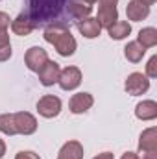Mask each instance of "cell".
<instances>
[{
  "mask_svg": "<svg viewBox=\"0 0 157 159\" xmlns=\"http://www.w3.org/2000/svg\"><path fill=\"white\" fill-rule=\"evenodd\" d=\"M92 104H94V98L91 93H76L69 102V109H70V113L79 115V113H85L87 109H91Z\"/></svg>",
  "mask_w": 157,
  "mask_h": 159,
  "instance_id": "cell-10",
  "label": "cell"
},
{
  "mask_svg": "<svg viewBox=\"0 0 157 159\" xmlns=\"http://www.w3.org/2000/svg\"><path fill=\"white\" fill-rule=\"evenodd\" d=\"M79 2H83V4H89V6H92L96 0H79Z\"/></svg>",
  "mask_w": 157,
  "mask_h": 159,
  "instance_id": "cell-31",
  "label": "cell"
},
{
  "mask_svg": "<svg viewBox=\"0 0 157 159\" xmlns=\"http://www.w3.org/2000/svg\"><path fill=\"white\" fill-rule=\"evenodd\" d=\"M0 131H2L4 135H17L13 113H4V115H0Z\"/></svg>",
  "mask_w": 157,
  "mask_h": 159,
  "instance_id": "cell-21",
  "label": "cell"
},
{
  "mask_svg": "<svg viewBox=\"0 0 157 159\" xmlns=\"http://www.w3.org/2000/svg\"><path fill=\"white\" fill-rule=\"evenodd\" d=\"M67 11H69V17H72L74 20H83V19H87V17L91 15L92 6L83 4V2H79V0H74V2H69Z\"/></svg>",
  "mask_w": 157,
  "mask_h": 159,
  "instance_id": "cell-17",
  "label": "cell"
},
{
  "mask_svg": "<svg viewBox=\"0 0 157 159\" xmlns=\"http://www.w3.org/2000/svg\"><path fill=\"white\" fill-rule=\"evenodd\" d=\"M13 119H15V129H17L19 135H32V133H35L37 119L32 113L19 111V113H13Z\"/></svg>",
  "mask_w": 157,
  "mask_h": 159,
  "instance_id": "cell-6",
  "label": "cell"
},
{
  "mask_svg": "<svg viewBox=\"0 0 157 159\" xmlns=\"http://www.w3.org/2000/svg\"><path fill=\"white\" fill-rule=\"evenodd\" d=\"M107 34L109 37L115 41H120V39H126L129 34H131V24L126 22V20H117L115 24H111L107 28Z\"/></svg>",
  "mask_w": 157,
  "mask_h": 159,
  "instance_id": "cell-18",
  "label": "cell"
},
{
  "mask_svg": "<svg viewBox=\"0 0 157 159\" xmlns=\"http://www.w3.org/2000/svg\"><path fill=\"white\" fill-rule=\"evenodd\" d=\"M57 159H83V146L78 141H69L61 146Z\"/></svg>",
  "mask_w": 157,
  "mask_h": 159,
  "instance_id": "cell-15",
  "label": "cell"
},
{
  "mask_svg": "<svg viewBox=\"0 0 157 159\" xmlns=\"http://www.w3.org/2000/svg\"><path fill=\"white\" fill-rule=\"evenodd\" d=\"M139 159H157V128H148L139 139Z\"/></svg>",
  "mask_w": 157,
  "mask_h": 159,
  "instance_id": "cell-3",
  "label": "cell"
},
{
  "mask_svg": "<svg viewBox=\"0 0 157 159\" xmlns=\"http://www.w3.org/2000/svg\"><path fill=\"white\" fill-rule=\"evenodd\" d=\"M146 76L148 78H155L157 76V56H152L148 65H146Z\"/></svg>",
  "mask_w": 157,
  "mask_h": 159,
  "instance_id": "cell-23",
  "label": "cell"
},
{
  "mask_svg": "<svg viewBox=\"0 0 157 159\" xmlns=\"http://www.w3.org/2000/svg\"><path fill=\"white\" fill-rule=\"evenodd\" d=\"M59 72H61L59 63L48 59V61L44 63V67L41 69L37 74H39V81L44 85V87H52L54 83H57V80H59Z\"/></svg>",
  "mask_w": 157,
  "mask_h": 159,
  "instance_id": "cell-9",
  "label": "cell"
},
{
  "mask_svg": "<svg viewBox=\"0 0 157 159\" xmlns=\"http://www.w3.org/2000/svg\"><path fill=\"white\" fill-rule=\"evenodd\" d=\"M15 159H41L35 152H30V150H24V152H19Z\"/></svg>",
  "mask_w": 157,
  "mask_h": 159,
  "instance_id": "cell-25",
  "label": "cell"
},
{
  "mask_svg": "<svg viewBox=\"0 0 157 159\" xmlns=\"http://www.w3.org/2000/svg\"><path fill=\"white\" fill-rule=\"evenodd\" d=\"M46 61H48V54H46V50L41 48V46H32V48L26 52V56H24V63H26V67H28L32 72H39L41 69L44 67Z\"/></svg>",
  "mask_w": 157,
  "mask_h": 159,
  "instance_id": "cell-7",
  "label": "cell"
},
{
  "mask_svg": "<svg viewBox=\"0 0 157 159\" xmlns=\"http://www.w3.org/2000/svg\"><path fill=\"white\" fill-rule=\"evenodd\" d=\"M65 6H69L67 0H30V9L26 15L37 26L41 22H48L59 17Z\"/></svg>",
  "mask_w": 157,
  "mask_h": 159,
  "instance_id": "cell-2",
  "label": "cell"
},
{
  "mask_svg": "<svg viewBox=\"0 0 157 159\" xmlns=\"http://www.w3.org/2000/svg\"><path fill=\"white\" fill-rule=\"evenodd\" d=\"M4 154H6V143L0 139V157H4Z\"/></svg>",
  "mask_w": 157,
  "mask_h": 159,
  "instance_id": "cell-29",
  "label": "cell"
},
{
  "mask_svg": "<svg viewBox=\"0 0 157 159\" xmlns=\"http://www.w3.org/2000/svg\"><path fill=\"white\" fill-rule=\"evenodd\" d=\"M34 30H35V24H34V20H32L26 13H20L15 20H11V32H13L15 35L26 37V35H30Z\"/></svg>",
  "mask_w": 157,
  "mask_h": 159,
  "instance_id": "cell-11",
  "label": "cell"
},
{
  "mask_svg": "<svg viewBox=\"0 0 157 159\" xmlns=\"http://www.w3.org/2000/svg\"><path fill=\"white\" fill-rule=\"evenodd\" d=\"M59 87L63 91H74L81 83V70L78 67H67L59 72V80H57Z\"/></svg>",
  "mask_w": 157,
  "mask_h": 159,
  "instance_id": "cell-8",
  "label": "cell"
},
{
  "mask_svg": "<svg viewBox=\"0 0 157 159\" xmlns=\"http://www.w3.org/2000/svg\"><path fill=\"white\" fill-rule=\"evenodd\" d=\"M118 0H100V6H111V7H117Z\"/></svg>",
  "mask_w": 157,
  "mask_h": 159,
  "instance_id": "cell-27",
  "label": "cell"
},
{
  "mask_svg": "<svg viewBox=\"0 0 157 159\" xmlns=\"http://www.w3.org/2000/svg\"><path fill=\"white\" fill-rule=\"evenodd\" d=\"M44 41L54 44L57 54L63 57H69L76 52V39L72 37L70 30L65 26V22H52L44 30Z\"/></svg>",
  "mask_w": 157,
  "mask_h": 159,
  "instance_id": "cell-1",
  "label": "cell"
},
{
  "mask_svg": "<svg viewBox=\"0 0 157 159\" xmlns=\"http://www.w3.org/2000/svg\"><path fill=\"white\" fill-rule=\"evenodd\" d=\"M92 159H115V156L111 152H102V154H98L96 157H92Z\"/></svg>",
  "mask_w": 157,
  "mask_h": 159,
  "instance_id": "cell-26",
  "label": "cell"
},
{
  "mask_svg": "<svg viewBox=\"0 0 157 159\" xmlns=\"http://www.w3.org/2000/svg\"><path fill=\"white\" fill-rule=\"evenodd\" d=\"M126 93L131 94V96H139V94H144L148 89H150V80L146 74L142 72H131L128 80H126Z\"/></svg>",
  "mask_w": 157,
  "mask_h": 159,
  "instance_id": "cell-5",
  "label": "cell"
},
{
  "mask_svg": "<svg viewBox=\"0 0 157 159\" xmlns=\"http://www.w3.org/2000/svg\"><path fill=\"white\" fill-rule=\"evenodd\" d=\"M78 30H79V34H81L83 37H87V39H94V37L100 35L102 26L98 24L96 19L87 17V19H83V20H79L78 22Z\"/></svg>",
  "mask_w": 157,
  "mask_h": 159,
  "instance_id": "cell-13",
  "label": "cell"
},
{
  "mask_svg": "<svg viewBox=\"0 0 157 159\" xmlns=\"http://www.w3.org/2000/svg\"><path fill=\"white\" fill-rule=\"evenodd\" d=\"M61 100L54 94H44L37 102V113L44 119H54L61 113Z\"/></svg>",
  "mask_w": 157,
  "mask_h": 159,
  "instance_id": "cell-4",
  "label": "cell"
},
{
  "mask_svg": "<svg viewBox=\"0 0 157 159\" xmlns=\"http://www.w3.org/2000/svg\"><path fill=\"white\" fill-rule=\"evenodd\" d=\"M126 15H128L129 20L139 22V20H142V19H146L150 15V7L144 6V4H141V2H137V0H131L126 6Z\"/></svg>",
  "mask_w": 157,
  "mask_h": 159,
  "instance_id": "cell-12",
  "label": "cell"
},
{
  "mask_svg": "<svg viewBox=\"0 0 157 159\" xmlns=\"http://www.w3.org/2000/svg\"><path fill=\"white\" fill-rule=\"evenodd\" d=\"M135 115L141 120H154L157 117V104L154 100H142L135 107Z\"/></svg>",
  "mask_w": 157,
  "mask_h": 159,
  "instance_id": "cell-16",
  "label": "cell"
},
{
  "mask_svg": "<svg viewBox=\"0 0 157 159\" xmlns=\"http://www.w3.org/2000/svg\"><path fill=\"white\" fill-rule=\"evenodd\" d=\"M137 2H141V4H144V6H148V7H150V6H154V4H155L157 0H137Z\"/></svg>",
  "mask_w": 157,
  "mask_h": 159,
  "instance_id": "cell-30",
  "label": "cell"
},
{
  "mask_svg": "<svg viewBox=\"0 0 157 159\" xmlns=\"http://www.w3.org/2000/svg\"><path fill=\"white\" fill-rule=\"evenodd\" d=\"M120 159H139V156H137L135 152H126V154H124Z\"/></svg>",
  "mask_w": 157,
  "mask_h": 159,
  "instance_id": "cell-28",
  "label": "cell"
},
{
  "mask_svg": "<svg viewBox=\"0 0 157 159\" xmlns=\"http://www.w3.org/2000/svg\"><path fill=\"white\" fill-rule=\"evenodd\" d=\"M9 24H11L9 15H7V13H4V11H0V34H2V32H7Z\"/></svg>",
  "mask_w": 157,
  "mask_h": 159,
  "instance_id": "cell-24",
  "label": "cell"
},
{
  "mask_svg": "<svg viewBox=\"0 0 157 159\" xmlns=\"http://www.w3.org/2000/svg\"><path fill=\"white\" fill-rule=\"evenodd\" d=\"M144 54H146V48H142L137 41L128 43L126 48H124V56H126V59L131 61V63H139V61H142Z\"/></svg>",
  "mask_w": 157,
  "mask_h": 159,
  "instance_id": "cell-19",
  "label": "cell"
},
{
  "mask_svg": "<svg viewBox=\"0 0 157 159\" xmlns=\"http://www.w3.org/2000/svg\"><path fill=\"white\" fill-rule=\"evenodd\" d=\"M137 43L142 46V48H154L157 44V30L148 26V28H142L137 35Z\"/></svg>",
  "mask_w": 157,
  "mask_h": 159,
  "instance_id": "cell-20",
  "label": "cell"
},
{
  "mask_svg": "<svg viewBox=\"0 0 157 159\" xmlns=\"http://www.w3.org/2000/svg\"><path fill=\"white\" fill-rule=\"evenodd\" d=\"M11 57V43H9V35L7 32L0 34V61H7Z\"/></svg>",
  "mask_w": 157,
  "mask_h": 159,
  "instance_id": "cell-22",
  "label": "cell"
},
{
  "mask_svg": "<svg viewBox=\"0 0 157 159\" xmlns=\"http://www.w3.org/2000/svg\"><path fill=\"white\" fill-rule=\"evenodd\" d=\"M96 20H98V24H100L102 28L107 30L111 24H115L118 20V9L117 7H111V6H100Z\"/></svg>",
  "mask_w": 157,
  "mask_h": 159,
  "instance_id": "cell-14",
  "label": "cell"
}]
</instances>
